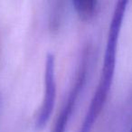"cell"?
<instances>
[{"label": "cell", "mask_w": 132, "mask_h": 132, "mask_svg": "<svg viewBox=\"0 0 132 132\" xmlns=\"http://www.w3.org/2000/svg\"><path fill=\"white\" fill-rule=\"evenodd\" d=\"M128 4V1L121 0L115 5L109 27L102 69L99 82L90 101V106L85 114L82 124L78 132H92L94 125L96 124L106 104L115 74L118 44Z\"/></svg>", "instance_id": "obj_1"}, {"label": "cell", "mask_w": 132, "mask_h": 132, "mask_svg": "<svg viewBox=\"0 0 132 132\" xmlns=\"http://www.w3.org/2000/svg\"><path fill=\"white\" fill-rule=\"evenodd\" d=\"M89 58H90V52L89 49H85L81 55V60L80 62L79 68L76 72L75 80L72 84L71 90L68 94V97L64 101L60 113L57 116V119L53 125V130L51 132H65L68 123L72 118L77 101L79 99L80 94L82 92L83 86L86 81L87 72L89 67Z\"/></svg>", "instance_id": "obj_2"}, {"label": "cell", "mask_w": 132, "mask_h": 132, "mask_svg": "<svg viewBox=\"0 0 132 132\" xmlns=\"http://www.w3.org/2000/svg\"><path fill=\"white\" fill-rule=\"evenodd\" d=\"M56 74H55V57L48 53L44 69V92L42 103L35 119V130H42L46 126L53 113L56 101Z\"/></svg>", "instance_id": "obj_3"}, {"label": "cell", "mask_w": 132, "mask_h": 132, "mask_svg": "<svg viewBox=\"0 0 132 132\" xmlns=\"http://www.w3.org/2000/svg\"><path fill=\"white\" fill-rule=\"evenodd\" d=\"M72 4L80 18L89 20L96 15L99 3L94 0H75L72 1Z\"/></svg>", "instance_id": "obj_4"}, {"label": "cell", "mask_w": 132, "mask_h": 132, "mask_svg": "<svg viewBox=\"0 0 132 132\" xmlns=\"http://www.w3.org/2000/svg\"><path fill=\"white\" fill-rule=\"evenodd\" d=\"M130 132H132V128H131V131H130Z\"/></svg>", "instance_id": "obj_5"}]
</instances>
